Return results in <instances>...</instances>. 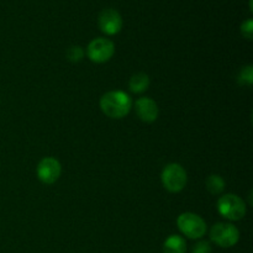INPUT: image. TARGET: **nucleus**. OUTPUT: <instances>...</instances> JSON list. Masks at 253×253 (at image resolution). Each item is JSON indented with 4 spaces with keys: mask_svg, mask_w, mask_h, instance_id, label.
<instances>
[{
    "mask_svg": "<svg viewBox=\"0 0 253 253\" xmlns=\"http://www.w3.org/2000/svg\"><path fill=\"white\" fill-rule=\"evenodd\" d=\"M101 111L110 119H123L130 114L133 101L123 90H111L104 94L99 101Z\"/></svg>",
    "mask_w": 253,
    "mask_h": 253,
    "instance_id": "nucleus-1",
    "label": "nucleus"
},
{
    "mask_svg": "<svg viewBox=\"0 0 253 253\" xmlns=\"http://www.w3.org/2000/svg\"><path fill=\"white\" fill-rule=\"evenodd\" d=\"M217 210L220 215L231 221H239L246 215L247 208L244 199L237 194H225L217 200Z\"/></svg>",
    "mask_w": 253,
    "mask_h": 253,
    "instance_id": "nucleus-2",
    "label": "nucleus"
},
{
    "mask_svg": "<svg viewBox=\"0 0 253 253\" xmlns=\"http://www.w3.org/2000/svg\"><path fill=\"white\" fill-rule=\"evenodd\" d=\"M161 180L165 189L169 193H179L187 185L188 175L179 163H169L163 168L161 173Z\"/></svg>",
    "mask_w": 253,
    "mask_h": 253,
    "instance_id": "nucleus-3",
    "label": "nucleus"
},
{
    "mask_svg": "<svg viewBox=\"0 0 253 253\" xmlns=\"http://www.w3.org/2000/svg\"><path fill=\"white\" fill-rule=\"evenodd\" d=\"M177 226L184 236L192 240H199L207 232V222L194 212H183L178 216Z\"/></svg>",
    "mask_w": 253,
    "mask_h": 253,
    "instance_id": "nucleus-4",
    "label": "nucleus"
},
{
    "mask_svg": "<svg viewBox=\"0 0 253 253\" xmlns=\"http://www.w3.org/2000/svg\"><path fill=\"white\" fill-rule=\"evenodd\" d=\"M210 240L219 247L230 249L239 242L240 231L229 222H217L210 230Z\"/></svg>",
    "mask_w": 253,
    "mask_h": 253,
    "instance_id": "nucleus-5",
    "label": "nucleus"
},
{
    "mask_svg": "<svg viewBox=\"0 0 253 253\" xmlns=\"http://www.w3.org/2000/svg\"><path fill=\"white\" fill-rule=\"evenodd\" d=\"M115 53V44L111 40L98 37L90 41L86 47V56L94 63H105Z\"/></svg>",
    "mask_w": 253,
    "mask_h": 253,
    "instance_id": "nucleus-6",
    "label": "nucleus"
},
{
    "mask_svg": "<svg viewBox=\"0 0 253 253\" xmlns=\"http://www.w3.org/2000/svg\"><path fill=\"white\" fill-rule=\"evenodd\" d=\"M37 178L43 184H53L59 179L62 173V166L58 160L53 157H44L39 162L36 168Z\"/></svg>",
    "mask_w": 253,
    "mask_h": 253,
    "instance_id": "nucleus-7",
    "label": "nucleus"
},
{
    "mask_svg": "<svg viewBox=\"0 0 253 253\" xmlns=\"http://www.w3.org/2000/svg\"><path fill=\"white\" fill-rule=\"evenodd\" d=\"M98 24L104 34L113 36V35L119 34L123 29V17L118 10L104 9L99 14Z\"/></svg>",
    "mask_w": 253,
    "mask_h": 253,
    "instance_id": "nucleus-8",
    "label": "nucleus"
},
{
    "mask_svg": "<svg viewBox=\"0 0 253 253\" xmlns=\"http://www.w3.org/2000/svg\"><path fill=\"white\" fill-rule=\"evenodd\" d=\"M135 111L136 115L138 116L141 121L143 123H153L157 120L158 118V105L153 99L148 98V96H143L136 100L135 103Z\"/></svg>",
    "mask_w": 253,
    "mask_h": 253,
    "instance_id": "nucleus-9",
    "label": "nucleus"
},
{
    "mask_svg": "<svg viewBox=\"0 0 253 253\" xmlns=\"http://www.w3.org/2000/svg\"><path fill=\"white\" fill-rule=\"evenodd\" d=\"M163 253H187V242L179 235H170L163 244Z\"/></svg>",
    "mask_w": 253,
    "mask_h": 253,
    "instance_id": "nucleus-10",
    "label": "nucleus"
},
{
    "mask_svg": "<svg viewBox=\"0 0 253 253\" xmlns=\"http://www.w3.org/2000/svg\"><path fill=\"white\" fill-rule=\"evenodd\" d=\"M148 86H150V77L142 72L133 74L128 82V88L135 94L143 93V91L147 90Z\"/></svg>",
    "mask_w": 253,
    "mask_h": 253,
    "instance_id": "nucleus-11",
    "label": "nucleus"
},
{
    "mask_svg": "<svg viewBox=\"0 0 253 253\" xmlns=\"http://www.w3.org/2000/svg\"><path fill=\"white\" fill-rule=\"evenodd\" d=\"M205 185H207V189L210 194L219 195L224 192L225 180L222 179L221 175L211 174L207 178V180H205Z\"/></svg>",
    "mask_w": 253,
    "mask_h": 253,
    "instance_id": "nucleus-12",
    "label": "nucleus"
},
{
    "mask_svg": "<svg viewBox=\"0 0 253 253\" xmlns=\"http://www.w3.org/2000/svg\"><path fill=\"white\" fill-rule=\"evenodd\" d=\"M239 83L241 85H247V86H251L253 83V67L252 66H246L240 71L239 77Z\"/></svg>",
    "mask_w": 253,
    "mask_h": 253,
    "instance_id": "nucleus-13",
    "label": "nucleus"
},
{
    "mask_svg": "<svg viewBox=\"0 0 253 253\" xmlns=\"http://www.w3.org/2000/svg\"><path fill=\"white\" fill-rule=\"evenodd\" d=\"M84 57V49L81 46H72L69 47L68 51H67V58L68 61L77 63V62H81Z\"/></svg>",
    "mask_w": 253,
    "mask_h": 253,
    "instance_id": "nucleus-14",
    "label": "nucleus"
},
{
    "mask_svg": "<svg viewBox=\"0 0 253 253\" xmlns=\"http://www.w3.org/2000/svg\"><path fill=\"white\" fill-rule=\"evenodd\" d=\"M241 34L245 39L252 40L253 37V20L249 19L241 25Z\"/></svg>",
    "mask_w": 253,
    "mask_h": 253,
    "instance_id": "nucleus-15",
    "label": "nucleus"
},
{
    "mask_svg": "<svg viewBox=\"0 0 253 253\" xmlns=\"http://www.w3.org/2000/svg\"><path fill=\"white\" fill-rule=\"evenodd\" d=\"M192 253H211V245L208 241H199L193 246Z\"/></svg>",
    "mask_w": 253,
    "mask_h": 253,
    "instance_id": "nucleus-16",
    "label": "nucleus"
}]
</instances>
